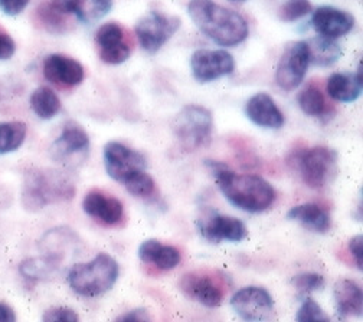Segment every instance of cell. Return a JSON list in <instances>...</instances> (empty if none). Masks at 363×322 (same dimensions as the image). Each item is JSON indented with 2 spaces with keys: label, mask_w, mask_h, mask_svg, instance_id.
<instances>
[{
  "label": "cell",
  "mask_w": 363,
  "mask_h": 322,
  "mask_svg": "<svg viewBox=\"0 0 363 322\" xmlns=\"http://www.w3.org/2000/svg\"><path fill=\"white\" fill-rule=\"evenodd\" d=\"M206 164L211 167L222 195L240 210L261 213L274 205L277 193L262 177L255 174H237L226 166L213 161H208Z\"/></svg>",
  "instance_id": "cell-1"
},
{
  "label": "cell",
  "mask_w": 363,
  "mask_h": 322,
  "mask_svg": "<svg viewBox=\"0 0 363 322\" xmlns=\"http://www.w3.org/2000/svg\"><path fill=\"white\" fill-rule=\"evenodd\" d=\"M188 12L202 33L225 48H233L248 38L250 29L244 16L212 0H191Z\"/></svg>",
  "instance_id": "cell-2"
},
{
  "label": "cell",
  "mask_w": 363,
  "mask_h": 322,
  "mask_svg": "<svg viewBox=\"0 0 363 322\" xmlns=\"http://www.w3.org/2000/svg\"><path fill=\"white\" fill-rule=\"evenodd\" d=\"M74 195L75 184L62 171L35 168L25 176L22 203L30 212H38L51 203L68 202Z\"/></svg>",
  "instance_id": "cell-3"
},
{
  "label": "cell",
  "mask_w": 363,
  "mask_h": 322,
  "mask_svg": "<svg viewBox=\"0 0 363 322\" xmlns=\"http://www.w3.org/2000/svg\"><path fill=\"white\" fill-rule=\"evenodd\" d=\"M118 273L117 260L107 253H99L93 260L74 265L68 272V284L81 297H99L114 287Z\"/></svg>",
  "instance_id": "cell-4"
},
{
  "label": "cell",
  "mask_w": 363,
  "mask_h": 322,
  "mask_svg": "<svg viewBox=\"0 0 363 322\" xmlns=\"http://www.w3.org/2000/svg\"><path fill=\"white\" fill-rule=\"evenodd\" d=\"M212 130L213 118L211 111L195 104L182 108L172 122L176 143L182 150L188 153L205 147L211 140Z\"/></svg>",
  "instance_id": "cell-5"
},
{
  "label": "cell",
  "mask_w": 363,
  "mask_h": 322,
  "mask_svg": "<svg viewBox=\"0 0 363 322\" xmlns=\"http://www.w3.org/2000/svg\"><path fill=\"white\" fill-rule=\"evenodd\" d=\"M179 288L189 299L208 308H216L222 304L226 294L219 276L208 270H194L182 276Z\"/></svg>",
  "instance_id": "cell-6"
},
{
  "label": "cell",
  "mask_w": 363,
  "mask_h": 322,
  "mask_svg": "<svg viewBox=\"0 0 363 322\" xmlns=\"http://www.w3.org/2000/svg\"><path fill=\"white\" fill-rule=\"evenodd\" d=\"M297 161L304 184L311 189H322L336 166L337 153L329 147L319 146L303 151Z\"/></svg>",
  "instance_id": "cell-7"
},
{
  "label": "cell",
  "mask_w": 363,
  "mask_h": 322,
  "mask_svg": "<svg viewBox=\"0 0 363 322\" xmlns=\"http://www.w3.org/2000/svg\"><path fill=\"white\" fill-rule=\"evenodd\" d=\"M180 19L166 16L160 12H150L135 25V35L142 48L149 54H156L162 46L177 32Z\"/></svg>",
  "instance_id": "cell-8"
},
{
  "label": "cell",
  "mask_w": 363,
  "mask_h": 322,
  "mask_svg": "<svg viewBox=\"0 0 363 322\" xmlns=\"http://www.w3.org/2000/svg\"><path fill=\"white\" fill-rule=\"evenodd\" d=\"M310 65L307 43L303 40L290 43L284 50L276 71V81L284 91H293L303 82Z\"/></svg>",
  "instance_id": "cell-9"
},
{
  "label": "cell",
  "mask_w": 363,
  "mask_h": 322,
  "mask_svg": "<svg viewBox=\"0 0 363 322\" xmlns=\"http://www.w3.org/2000/svg\"><path fill=\"white\" fill-rule=\"evenodd\" d=\"M199 232L212 243L241 242L248 236V230L244 222L216 212H209L199 219Z\"/></svg>",
  "instance_id": "cell-10"
},
{
  "label": "cell",
  "mask_w": 363,
  "mask_h": 322,
  "mask_svg": "<svg viewBox=\"0 0 363 322\" xmlns=\"http://www.w3.org/2000/svg\"><path fill=\"white\" fill-rule=\"evenodd\" d=\"M191 69L196 81L206 84L233 74L235 61L225 50H198L191 58Z\"/></svg>",
  "instance_id": "cell-11"
},
{
  "label": "cell",
  "mask_w": 363,
  "mask_h": 322,
  "mask_svg": "<svg viewBox=\"0 0 363 322\" xmlns=\"http://www.w3.org/2000/svg\"><path fill=\"white\" fill-rule=\"evenodd\" d=\"M231 306L245 321H265L274 312V299L261 287H245L237 291Z\"/></svg>",
  "instance_id": "cell-12"
},
{
  "label": "cell",
  "mask_w": 363,
  "mask_h": 322,
  "mask_svg": "<svg viewBox=\"0 0 363 322\" xmlns=\"http://www.w3.org/2000/svg\"><path fill=\"white\" fill-rule=\"evenodd\" d=\"M99 55L103 62L120 65L131 55V43L125 36V30L116 22L103 25L96 35Z\"/></svg>",
  "instance_id": "cell-13"
},
{
  "label": "cell",
  "mask_w": 363,
  "mask_h": 322,
  "mask_svg": "<svg viewBox=\"0 0 363 322\" xmlns=\"http://www.w3.org/2000/svg\"><path fill=\"white\" fill-rule=\"evenodd\" d=\"M104 166L111 178L118 183L138 170H146V159L139 151L111 142L104 147Z\"/></svg>",
  "instance_id": "cell-14"
},
{
  "label": "cell",
  "mask_w": 363,
  "mask_h": 322,
  "mask_svg": "<svg viewBox=\"0 0 363 322\" xmlns=\"http://www.w3.org/2000/svg\"><path fill=\"white\" fill-rule=\"evenodd\" d=\"M89 150V138L85 130L75 124L68 122L60 137L52 144V156L60 163H68L74 161H82Z\"/></svg>",
  "instance_id": "cell-15"
},
{
  "label": "cell",
  "mask_w": 363,
  "mask_h": 322,
  "mask_svg": "<svg viewBox=\"0 0 363 322\" xmlns=\"http://www.w3.org/2000/svg\"><path fill=\"white\" fill-rule=\"evenodd\" d=\"M43 75L58 86L72 88L84 81L85 72L78 61L61 54H54L45 59Z\"/></svg>",
  "instance_id": "cell-16"
},
{
  "label": "cell",
  "mask_w": 363,
  "mask_h": 322,
  "mask_svg": "<svg viewBox=\"0 0 363 322\" xmlns=\"http://www.w3.org/2000/svg\"><path fill=\"white\" fill-rule=\"evenodd\" d=\"M82 209L88 216L107 226H116L124 217L123 203L101 190L88 192L82 200Z\"/></svg>",
  "instance_id": "cell-17"
},
{
  "label": "cell",
  "mask_w": 363,
  "mask_h": 322,
  "mask_svg": "<svg viewBox=\"0 0 363 322\" xmlns=\"http://www.w3.org/2000/svg\"><path fill=\"white\" fill-rule=\"evenodd\" d=\"M313 28L320 36L336 39L349 33L354 26V18L337 8L322 6L313 12Z\"/></svg>",
  "instance_id": "cell-18"
},
{
  "label": "cell",
  "mask_w": 363,
  "mask_h": 322,
  "mask_svg": "<svg viewBox=\"0 0 363 322\" xmlns=\"http://www.w3.org/2000/svg\"><path fill=\"white\" fill-rule=\"evenodd\" d=\"M245 115L258 127L262 128H281L284 125V114L280 111L274 103L265 92H258L252 96L245 104Z\"/></svg>",
  "instance_id": "cell-19"
},
{
  "label": "cell",
  "mask_w": 363,
  "mask_h": 322,
  "mask_svg": "<svg viewBox=\"0 0 363 322\" xmlns=\"http://www.w3.org/2000/svg\"><path fill=\"white\" fill-rule=\"evenodd\" d=\"M328 94L337 103L349 104L354 103L360 96L363 89L362 74L357 71L356 74L349 72H336L328 79Z\"/></svg>",
  "instance_id": "cell-20"
},
{
  "label": "cell",
  "mask_w": 363,
  "mask_h": 322,
  "mask_svg": "<svg viewBox=\"0 0 363 322\" xmlns=\"http://www.w3.org/2000/svg\"><path fill=\"white\" fill-rule=\"evenodd\" d=\"M337 314L342 318L362 316L363 292L362 288L352 280H339L333 289Z\"/></svg>",
  "instance_id": "cell-21"
},
{
  "label": "cell",
  "mask_w": 363,
  "mask_h": 322,
  "mask_svg": "<svg viewBox=\"0 0 363 322\" xmlns=\"http://www.w3.org/2000/svg\"><path fill=\"white\" fill-rule=\"evenodd\" d=\"M139 258L142 262L162 270H170L182 260L179 249L170 245H163L156 239H147L139 246Z\"/></svg>",
  "instance_id": "cell-22"
},
{
  "label": "cell",
  "mask_w": 363,
  "mask_h": 322,
  "mask_svg": "<svg viewBox=\"0 0 363 322\" xmlns=\"http://www.w3.org/2000/svg\"><path fill=\"white\" fill-rule=\"evenodd\" d=\"M42 249L47 258L61 265V260L67 255H72L77 251V235L68 227L51 229L42 239Z\"/></svg>",
  "instance_id": "cell-23"
},
{
  "label": "cell",
  "mask_w": 363,
  "mask_h": 322,
  "mask_svg": "<svg viewBox=\"0 0 363 322\" xmlns=\"http://www.w3.org/2000/svg\"><path fill=\"white\" fill-rule=\"evenodd\" d=\"M287 219L296 220L317 234H326L332 226L329 212L317 203H306L291 207L287 213Z\"/></svg>",
  "instance_id": "cell-24"
},
{
  "label": "cell",
  "mask_w": 363,
  "mask_h": 322,
  "mask_svg": "<svg viewBox=\"0 0 363 322\" xmlns=\"http://www.w3.org/2000/svg\"><path fill=\"white\" fill-rule=\"evenodd\" d=\"M307 43L310 64L315 67H330L339 61L342 57V48L335 39L325 36H317L310 39Z\"/></svg>",
  "instance_id": "cell-25"
},
{
  "label": "cell",
  "mask_w": 363,
  "mask_h": 322,
  "mask_svg": "<svg viewBox=\"0 0 363 322\" xmlns=\"http://www.w3.org/2000/svg\"><path fill=\"white\" fill-rule=\"evenodd\" d=\"M113 8V0H72L71 15L82 23H94L103 19Z\"/></svg>",
  "instance_id": "cell-26"
},
{
  "label": "cell",
  "mask_w": 363,
  "mask_h": 322,
  "mask_svg": "<svg viewBox=\"0 0 363 322\" xmlns=\"http://www.w3.org/2000/svg\"><path fill=\"white\" fill-rule=\"evenodd\" d=\"M30 108L40 120H51L61 111V101L48 86L35 89L30 96Z\"/></svg>",
  "instance_id": "cell-27"
},
{
  "label": "cell",
  "mask_w": 363,
  "mask_h": 322,
  "mask_svg": "<svg viewBox=\"0 0 363 322\" xmlns=\"http://www.w3.org/2000/svg\"><path fill=\"white\" fill-rule=\"evenodd\" d=\"M28 127L22 121L0 122V154L18 150L26 138Z\"/></svg>",
  "instance_id": "cell-28"
},
{
  "label": "cell",
  "mask_w": 363,
  "mask_h": 322,
  "mask_svg": "<svg viewBox=\"0 0 363 322\" xmlns=\"http://www.w3.org/2000/svg\"><path fill=\"white\" fill-rule=\"evenodd\" d=\"M298 105L308 117H322L328 113V104L319 86L308 85L298 96Z\"/></svg>",
  "instance_id": "cell-29"
},
{
  "label": "cell",
  "mask_w": 363,
  "mask_h": 322,
  "mask_svg": "<svg viewBox=\"0 0 363 322\" xmlns=\"http://www.w3.org/2000/svg\"><path fill=\"white\" fill-rule=\"evenodd\" d=\"M123 184L131 196L139 199H149L156 193V183L146 173V170H138L131 173L123 180Z\"/></svg>",
  "instance_id": "cell-30"
},
{
  "label": "cell",
  "mask_w": 363,
  "mask_h": 322,
  "mask_svg": "<svg viewBox=\"0 0 363 322\" xmlns=\"http://www.w3.org/2000/svg\"><path fill=\"white\" fill-rule=\"evenodd\" d=\"M36 16L42 26L51 33H64L68 29V15L58 12L50 2H45L36 9Z\"/></svg>",
  "instance_id": "cell-31"
},
{
  "label": "cell",
  "mask_w": 363,
  "mask_h": 322,
  "mask_svg": "<svg viewBox=\"0 0 363 322\" xmlns=\"http://www.w3.org/2000/svg\"><path fill=\"white\" fill-rule=\"evenodd\" d=\"M61 265H58L55 260L50 259V258H42V259H28L21 265V272L25 276V278L29 280H43L48 278V276L54 275L58 268Z\"/></svg>",
  "instance_id": "cell-32"
},
{
  "label": "cell",
  "mask_w": 363,
  "mask_h": 322,
  "mask_svg": "<svg viewBox=\"0 0 363 322\" xmlns=\"http://www.w3.org/2000/svg\"><path fill=\"white\" fill-rule=\"evenodd\" d=\"M291 284L300 295H307L313 291H320L325 287V278L319 273L306 272L296 275L291 280Z\"/></svg>",
  "instance_id": "cell-33"
},
{
  "label": "cell",
  "mask_w": 363,
  "mask_h": 322,
  "mask_svg": "<svg viewBox=\"0 0 363 322\" xmlns=\"http://www.w3.org/2000/svg\"><path fill=\"white\" fill-rule=\"evenodd\" d=\"M313 11L308 0H289L280 8V19L283 22H296Z\"/></svg>",
  "instance_id": "cell-34"
},
{
  "label": "cell",
  "mask_w": 363,
  "mask_h": 322,
  "mask_svg": "<svg viewBox=\"0 0 363 322\" xmlns=\"http://www.w3.org/2000/svg\"><path fill=\"white\" fill-rule=\"evenodd\" d=\"M296 321L298 322H308V321H329V315L323 311V308L313 301L311 298H307L303 305L300 306Z\"/></svg>",
  "instance_id": "cell-35"
},
{
  "label": "cell",
  "mask_w": 363,
  "mask_h": 322,
  "mask_svg": "<svg viewBox=\"0 0 363 322\" xmlns=\"http://www.w3.org/2000/svg\"><path fill=\"white\" fill-rule=\"evenodd\" d=\"M42 321H45V322H55V321L77 322V321H79V316L74 309H71L68 306H57V308H51L45 312L42 316Z\"/></svg>",
  "instance_id": "cell-36"
},
{
  "label": "cell",
  "mask_w": 363,
  "mask_h": 322,
  "mask_svg": "<svg viewBox=\"0 0 363 322\" xmlns=\"http://www.w3.org/2000/svg\"><path fill=\"white\" fill-rule=\"evenodd\" d=\"M16 52L15 40L5 32L0 30V61L11 59Z\"/></svg>",
  "instance_id": "cell-37"
},
{
  "label": "cell",
  "mask_w": 363,
  "mask_h": 322,
  "mask_svg": "<svg viewBox=\"0 0 363 322\" xmlns=\"http://www.w3.org/2000/svg\"><path fill=\"white\" fill-rule=\"evenodd\" d=\"M29 4V0H0V9L9 16H18Z\"/></svg>",
  "instance_id": "cell-38"
},
{
  "label": "cell",
  "mask_w": 363,
  "mask_h": 322,
  "mask_svg": "<svg viewBox=\"0 0 363 322\" xmlns=\"http://www.w3.org/2000/svg\"><path fill=\"white\" fill-rule=\"evenodd\" d=\"M116 321H128V322H145V321H150V315L146 309L139 308V309H133L128 311L124 315H120L116 318Z\"/></svg>",
  "instance_id": "cell-39"
},
{
  "label": "cell",
  "mask_w": 363,
  "mask_h": 322,
  "mask_svg": "<svg viewBox=\"0 0 363 322\" xmlns=\"http://www.w3.org/2000/svg\"><path fill=\"white\" fill-rule=\"evenodd\" d=\"M362 241H363V238L360 235H357V236L352 238L349 242V251H350L359 270L362 269Z\"/></svg>",
  "instance_id": "cell-40"
},
{
  "label": "cell",
  "mask_w": 363,
  "mask_h": 322,
  "mask_svg": "<svg viewBox=\"0 0 363 322\" xmlns=\"http://www.w3.org/2000/svg\"><path fill=\"white\" fill-rule=\"evenodd\" d=\"M15 311L8 304H0V322H15Z\"/></svg>",
  "instance_id": "cell-41"
},
{
  "label": "cell",
  "mask_w": 363,
  "mask_h": 322,
  "mask_svg": "<svg viewBox=\"0 0 363 322\" xmlns=\"http://www.w3.org/2000/svg\"><path fill=\"white\" fill-rule=\"evenodd\" d=\"M231 2H244V0H231Z\"/></svg>",
  "instance_id": "cell-42"
},
{
  "label": "cell",
  "mask_w": 363,
  "mask_h": 322,
  "mask_svg": "<svg viewBox=\"0 0 363 322\" xmlns=\"http://www.w3.org/2000/svg\"><path fill=\"white\" fill-rule=\"evenodd\" d=\"M0 30H4V29H2V28H0Z\"/></svg>",
  "instance_id": "cell-43"
}]
</instances>
